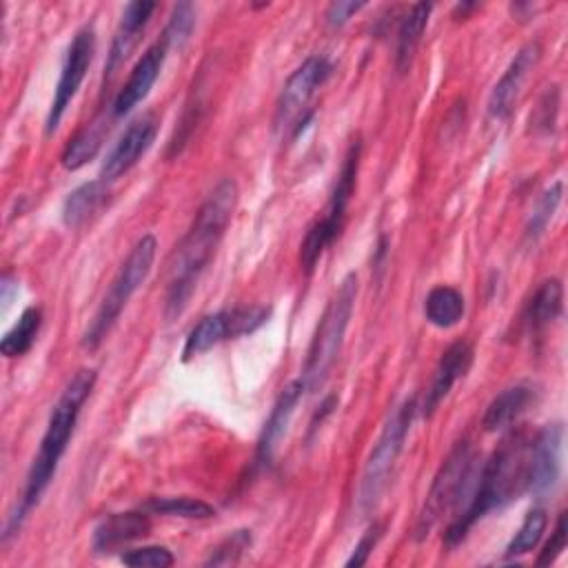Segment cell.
<instances>
[{
  "label": "cell",
  "mask_w": 568,
  "mask_h": 568,
  "mask_svg": "<svg viewBox=\"0 0 568 568\" xmlns=\"http://www.w3.org/2000/svg\"><path fill=\"white\" fill-rule=\"evenodd\" d=\"M237 204V184L231 178L220 180L206 200L195 211V217L171 255L169 264V286L164 315L169 320L182 315L197 282L215 255L226 226L231 224Z\"/></svg>",
  "instance_id": "6da1fadb"
},
{
  "label": "cell",
  "mask_w": 568,
  "mask_h": 568,
  "mask_svg": "<svg viewBox=\"0 0 568 568\" xmlns=\"http://www.w3.org/2000/svg\"><path fill=\"white\" fill-rule=\"evenodd\" d=\"M95 377L98 375H95L93 368H80L78 373H73V377L62 388L58 402L53 404V408L49 413L47 430L40 439V448H38V453L31 462V468L27 473V481H24L20 504L16 506V510L7 519L2 541H7L11 535H16L20 530L29 510L33 506H38L40 497L49 488V484H51V479L58 470V464H60L71 437H73L80 410H82L87 397L91 395V390L95 386Z\"/></svg>",
  "instance_id": "7a4b0ae2"
},
{
  "label": "cell",
  "mask_w": 568,
  "mask_h": 568,
  "mask_svg": "<svg viewBox=\"0 0 568 568\" xmlns=\"http://www.w3.org/2000/svg\"><path fill=\"white\" fill-rule=\"evenodd\" d=\"M528 450L530 437L524 430L510 433L501 439V444L484 462L466 506L444 532L448 548L462 544L468 530L490 510L504 508L508 501L528 490Z\"/></svg>",
  "instance_id": "3957f363"
},
{
  "label": "cell",
  "mask_w": 568,
  "mask_h": 568,
  "mask_svg": "<svg viewBox=\"0 0 568 568\" xmlns=\"http://www.w3.org/2000/svg\"><path fill=\"white\" fill-rule=\"evenodd\" d=\"M355 297H357V275L348 273L331 295V300L324 306V313L315 326L304 371H302V384L306 393H315L317 388L324 386L331 368L335 366L344 335L355 308Z\"/></svg>",
  "instance_id": "277c9868"
},
{
  "label": "cell",
  "mask_w": 568,
  "mask_h": 568,
  "mask_svg": "<svg viewBox=\"0 0 568 568\" xmlns=\"http://www.w3.org/2000/svg\"><path fill=\"white\" fill-rule=\"evenodd\" d=\"M155 248H158V242H155V237L151 233L142 235L133 244L131 253L126 255V260L122 262L118 275L113 277L109 291L104 293V297H102L93 320L89 322L87 331L82 333V348L95 351L104 342V337L109 335V331L118 322L120 313L124 311V306L133 297V293L149 277L153 260H155Z\"/></svg>",
  "instance_id": "5b68a950"
},
{
  "label": "cell",
  "mask_w": 568,
  "mask_h": 568,
  "mask_svg": "<svg viewBox=\"0 0 568 568\" xmlns=\"http://www.w3.org/2000/svg\"><path fill=\"white\" fill-rule=\"evenodd\" d=\"M359 158H362V140H353V144L348 146L342 169L337 173V180L333 184L328 204L324 209V215L313 222L300 244V266L304 271V275H311L320 262V257L324 255V251L339 237L342 226H344V217H346V209L348 202L353 197L355 191V182H357V171H359Z\"/></svg>",
  "instance_id": "8992f818"
},
{
  "label": "cell",
  "mask_w": 568,
  "mask_h": 568,
  "mask_svg": "<svg viewBox=\"0 0 568 568\" xmlns=\"http://www.w3.org/2000/svg\"><path fill=\"white\" fill-rule=\"evenodd\" d=\"M475 470V450L468 439L455 444L448 457L442 462L437 475L433 477L430 490L424 499V506L415 521V539H426L428 532L437 526V521L450 510L457 508L462 497L468 493L473 484Z\"/></svg>",
  "instance_id": "52a82bcc"
},
{
  "label": "cell",
  "mask_w": 568,
  "mask_h": 568,
  "mask_svg": "<svg viewBox=\"0 0 568 568\" xmlns=\"http://www.w3.org/2000/svg\"><path fill=\"white\" fill-rule=\"evenodd\" d=\"M417 413V402L415 397L404 399L386 419L377 442L373 444L364 470H362V484H359V506L364 510L375 508V504L379 501L388 477L393 473V466L404 448V442L408 437L410 424L415 419Z\"/></svg>",
  "instance_id": "ba28073f"
},
{
  "label": "cell",
  "mask_w": 568,
  "mask_h": 568,
  "mask_svg": "<svg viewBox=\"0 0 568 568\" xmlns=\"http://www.w3.org/2000/svg\"><path fill=\"white\" fill-rule=\"evenodd\" d=\"M271 315L268 306H233L222 308L211 315H204L186 335L182 346V359L189 362L195 355L211 351L213 346L235 339L240 335H248L266 324Z\"/></svg>",
  "instance_id": "9c48e42d"
},
{
  "label": "cell",
  "mask_w": 568,
  "mask_h": 568,
  "mask_svg": "<svg viewBox=\"0 0 568 568\" xmlns=\"http://www.w3.org/2000/svg\"><path fill=\"white\" fill-rule=\"evenodd\" d=\"M95 53V29L93 24H84L75 31V36L71 38L67 53H64V62L60 69V78L51 98V106L47 113V122H44V133L53 135L55 129L60 126L71 100L75 98L89 67Z\"/></svg>",
  "instance_id": "30bf717a"
},
{
  "label": "cell",
  "mask_w": 568,
  "mask_h": 568,
  "mask_svg": "<svg viewBox=\"0 0 568 568\" xmlns=\"http://www.w3.org/2000/svg\"><path fill=\"white\" fill-rule=\"evenodd\" d=\"M333 73L331 62L324 55H311L306 58L286 80V84L280 91V98L275 102V126L277 129H291L293 138L295 131L300 133V124H304L311 113L304 118V111L315 95V91L328 80Z\"/></svg>",
  "instance_id": "8fae6325"
},
{
  "label": "cell",
  "mask_w": 568,
  "mask_h": 568,
  "mask_svg": "<svg viewBox=\"0 0 568 568\" xmlns=\"http://www.w3.org/2000/svg\"><path fill=\"white\" fill-rule=\"evenodd\" d=\"M561 446L564 426L548 424L530 437L528 450V493L546 495L552 490L561 475Z\"/></svg>",
  "instance_id": "7c38bea8"
},
{
  "label": "cell",
  "mask_w": 568,
  "mask_h": 568,
  "mask_svg": "<svg viewBox=\"0 0 568 568\" xmlns=\"http://www.w3.org/2000/svg\"><path fill=\"white\" fill-rule=\"evenodd\" d=\"M155 133H158V120L153 113H146L133 120L106 153L100 166V180L111 182L124 175L129 169H133L138 160L151 149Z\"/></svg>",
  "instance_id": "4fadbf2b"
},
{
  "label": "cell",
  "mask_w": 568,
  "mask_h": 568,
  "mask_svg": "<svg viewBox=\"0 0 568 568\" xmlns=\"http://www.w3.org/2000/svg\"><path fill=\"white\" fill-rule=\"evenodd\" d=\"M541 58V44L539 40H530L526 42L515 58L510 60V64L506 67V71L501 73V78L495 82L490 95H488V115L495 120H504L510 115L519 91L526 82V78L530 75V71L537 67Z\"/></svg>",
  "instance_id": "5bb4252c"
},
{
  "label": "cell",
  "mask_w": 568,
  "mask_h": 568,
  "mask_svg": "<svg viewBox=\"0 0 568 568\" xmlns=\"http://www.w3.org/2000/svg\"><path fill=\"white\" fill-rule=\"evenodd\" d=\"M166 53H169V47L160 38L158 42H153L140 55V60L133 64L126 82L122 84V89L113 98V104H111V115L113 118H122V115L131 113L149 95L151 87L155 84V80H158V75L162 71Z\"/></svg>",
  "instance_id": "9a60e30c"
},
{
  "label": "cell",
  "mask_w": 568,
  "mask_h": 568,
  "mask_svg": "<svg viewBox=\"0 0 568 568\" xmlns=\"http://www.w3.org/2000/svg\"><path fill=\"white\" fill-rule=\"evenodd\" d=\"M304 393H306V388H304L302 379H293L280 390V395L262 426V433L257 437V446H255V466L257 468H264L273 462L275 448H277L280 439L284 437V433L291 424V417H293L300 399L304 397Z\"/></svg>",
  "instance_id": "2e32d148"
},
{
  "label": "cell",
  "mask_w": 568,
  "mask_h": 568,
  "mask_svg": "<svg viewBox=\"0 0 568 568\" xmlns=\"http://www.w3.org/2000/svg\"><path fill=\"white\" fill-rule=\"evenodd\" d=\"M155 2H146V0H133L122 9L106 62H104V80H109L120 67L122 62L133 53V49L138 47L153 11H155Z\"/></svg>",
  "instance_id": "e0dca14e"
},
{
  "label": "cell",
  "mask_w": 568,
  "mask_h": 568,
  "mask_svg": "<svg viewBox=\"0 0 568 568\" xmlns=\"http://www.w3.org/2000/svg\"><path fill=\"white\" fill-rule=\"evenodd\" d=\"M473 346L464 339L459 342H453L439 357L437 366H435V373H433V379H430V386L426 390V397H424V404H422V413L426 417H430L437 406L446 399V395L450 393V388L468 373L470 364H473Z\"/></svg>",
  "instance_id": "ac0fdd59"
},
{
  "label": "cell",
  "mask_w": 568,
  "mask_h": 568,
  "mask_svg": "<svg viewBox=\"0 0 568 568\" xmlns=\"http://www.w3.org/2000/svg\"><path fill=\"white\" fill-rule=\"evenodd\" d=\"M151 521L146 510H129V513H111L98 521L93 528L91 546L95 552H111L113 548L129 544L149 535Z\"/></svg>",
  "instance_id": "d6986e66"
},
{
  "label": "cell",
  "mask_w": 568,
  "mask_h": 568,
  "mask_svg": "<svg viewBox=\"0 0 568 568\" xmlns=\"http://www.w3.org/2000/svg\"><path fill=\"white\" fill-rule=\"evenodd\" d=\"M561 306H564L561 282L557 277L544 280L521 313V324L526 333L532 337L541 335L561 315Z\"/></svg>",
  "instance_id": "ffe728a7"
},
{
  "label": "cell",
  "mask_w": 568,
  "mask_h": 568,
  "mask_svg": "<svg viewBox=\"0 0 568 568\" xmlns=\"http://www.w3.org/2000/svg\"><path fill=\"white\" fill-rule=\"evenodd\" d=\"M532 402H535V386L528 382L504 388L499 395L493 397V402L484 410V417H481L484 430L497 433L508 428Z\"/></svg>",
  "instance_id": "44dd1931"
},
{
  "label": "cell",
  "mask_w": 568,
  "mask_h": 568,
  "mask_svg": "<svg viewBox=\"0 0 568 568\" xmlns=\"http://www.w3.org/2000/svg\"><path fill=\"white\" fill-rule=\"evenodd\" d=\"M430 11H433V4L417 2L404 13V18L397 27V44H395V69L399 73H406L410 69V62L415 58V51L422 42L426 24H428Z\"/></svg>",
  "instance_id": "7402d4cb"
},
{
  "label": "cell",
  "mask_w": 568,
  "mask_h": 568,
  "mask_svg": "<svg viewBox=\"0 0 568 568\" xmlns=\"http://www.w3.org/2000/svg\"><path fill=\"white\" fill-rule=\"evenodd\" d=\"M109 200V189L104 180H91L73 189L62 202V222L73 229L84 224L91 215H95Z\"/></svg>",
  "instance_id": "603a6c76"
},
{
  "label": "cell",
  "mask_w": 568,
  "mask_h": 568,
  "mask_svg": "<svg viewBox=\"0 0 568 568\" xmlns=\"http://www.w3.org/2000/svg\"><path fill=\"white\" fill-rule=\"evenodd\" d=\"M466 311L464 295L453 286H435L428 291L424 300V315L426 320L437 328H450L455 326Z\"/></svg>",
  "instance_id": "cb8c5ba5"
},
{
  "label": "cell",
  "mask_w": 568,
  "mask_h": 568,
  "mask_svg": "<svg viewBox=\"0 0 568 568\" xmlns=\"http://www.w3.org/2000/svg\"><path fill=\"white\" fill-rule=\"evenodd\" d=\"M104 131H106V124L95 120V122L87 124L84 129H80L73 138H69V142L62 149V155H60L62 166L67 171H78L89 160H93L102 146Z\"/></svg>",
  "instance_id": "d4e9b609"
},
{
  "label": "cell",
  "mask_w": 568,
  "mask_h": 568,
  "mask_svg": "<svg viewBox=\"0 0 568 568\" xmlns=\"http://www.w3.org/2000/svg\"><path fill=\"white\" fill-rule=\"evenodd\" d=\"M42 326V308L40 306H27L18 322L2 335L0 339V353L4 357H22L36 342Z\"/></svg>",
  "instance_id": "484cf974"
},
{
  "label": "cell",
  "mask_w": 568,
  "mask_h": 568,
  "mask_svg": "<svg viewBox=\"0 0 568 568\" xmlns=\"http://www.w3.org/2000/svg\"><path fill=\"white\" fill-rule=\"evenodd\" d=\"M142 510L180 519H211L215 515V508L197 497H153L142 506Z\"/></svg>",
  "instance_id": "4316f807"
},
{
  "label": "cell",
  "mask_w": 568,
  "mask_h": 568,
  "mask_svg": "<svg viewBox=\"0 0 568 568\" xmlns=\"http://www.w3.org/2000/svg\"><path fill=\"white\" fill-rule=\"evenodd\" d=\"M546 526H548V515H546L544 508L528 510L521 526L517 528V532L508 541V546L504 550V557L515 559V557L528 555L541 541V537L546 532Z\"/></svg>",
  "instance_id": "83f0119b"
},
{
  "label": "cell",
  "mask_w": 568,
  "mask_h": 568,
  "mask_svg": "<svg viewBox=\"0 0 568 568\" xmlns=\"http://www.w3.org/2000/svg\"><path fill=\"white\" fill-rule=\"evenodd\" d=\"M561 195H564V182L561 180H557V182H552L544 193H541V197L537 200V204H535V209L530 211V217H528V222H526V240L528 242H537L539 237H541V233L546 231V226H548V222L552 220V215H555V211H557V206H559V202H561Z\"/></svg>",
  "instance_id": "f1b7e54d"
},
{
  "label": "cell",
  "mask_w": 568,
  "mask_h": 568,
  "mask_svg": "<svg viewBox=\"0 0 568 568\" xmlns=\"http://www.w3.org/2000/svg\"><path fill=\"white\" fill-rule=\"evenodd\" d=\"M195 27V9L191 2H178L171 11V18L164 27L162 40L166 42L169 49H182L186 40L191 38Z\"/></svg>",
  "instance_id": "f546056e"
},
{
  "label": "cell",
  "mask_w": 568,
  "mask_h": 568,
  "mask_svg": "<svg viewBox=\"0 0 568 568\" xmlns=\"http://www.w3.org/2000/svg\"><path fill=\"white\" fill-rule=\"evenodd\" d=\"M253 544V537H251V530L246 528H240L231 535H226L209 555V559L204 561V566H231V564H237L240 557L251 548Z\"/></svg>",
  "instance_id": "4dcf8cb0"
},
{
  "label": "cell",
  "mask_w": 568,
  "mask_h": 568,
  "mask_svg": "<svg viewBox=\"0 0 568 568\" xmlns=\"http://www.w3.org/2000/svg\"><path fill=\"white\" fill-rule=\"evenodd\" d=\"M557 113H559V87H548L544 95L539 98L535 111L530 113V131L535 135H550L557 124Z\"/></svg>",
  "instance_id": "1f68e13d"
},
{
  "label": "cell",
  "mask_w": 568,
  "mask_h": 568,
  "mask_svg": "<svg viewBox=\"0 0 568 568\" xmlns=\"http://www.w3.org/2000/svg\"><path fill=\"white\" fill-rule=\"evenodd\" d=\"M120 561L131 568H169L175 557L166 546H142L120 555Z\"/></svg>",
  "instance_id": "d6a6232c"
},
{
  "label": "cell",
  "mask_w": 568,
  "mask_h": 568,
  "mask_svg": "<svg viewBox=\"0 0 568 568\" xmlns=\"http://www.w3.org/2000/svg\"><path fill=\"white\" fill-rule=\"evenodd\" d=\"M564 550H566V513H559L555 530H552L548 544L539 550V557H537L535 564L537 566H550Z\"/></svg>",
  "instance_id": "836d02e7"
},
{
  "label": "cell",
  "mask_w": 568,
  "mask_h": 568,
  "mask_svg": "<svg viewBox=\"0 0 568 568\" xmlns=\"http://www.w3.org/2000/svg\"><path fill=\"white\" fill-rule=\"evenodd\" d=\"M379 537H382V526H379V524H371V526L364 530V535L359 537V541L355 544L351 557L346 559V566H348V568H353V566H364V564L368 561V555H371L373 548L377 546Z\"/></svg>",
  "instance_id": "e575fe53"
},
{
  "label": "cell",
  "mask_w": 568,
  "mask_h": 568,
  "mask_svg": "<svg viewBox=\"0 0 568 568\" xmlns=\"http://www.w3.org/2000/svg\"><path fill=\"white\" fill-rule=\"evenodd\" d=\"M366 7V2H355V0H337V2H331L326 7V13H324V20L331 29H339L344 27L357 11H362Z\"/></svg>",
  "instance_id": "d590c367"
},
{
  "label": "cell",
  "mask_w": 568,
  "mask_h": 568,
  "mask_svg": "<svg viewBox=\"0 0 568 568\" xmlns=\"http://www.w3.org/2000/svg\"><path fill=\"white\" fill-rule=\"evenodd\" d=\"M337 406V395H328L322 404H320V410L313 415V419H311V428H308V433H315L320 426L317 424H322L324 422V417L326 415H331L333 413V408Z\"/></svg>",
  "instance_id": "8d00e7d4"
}]
</instances>
